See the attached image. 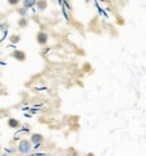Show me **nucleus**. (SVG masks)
<instances>
[{
    "label": "nucleus",
    "instance_id": "nucleus-1",
    "mask_svg": "<svg viewBox=\"0 0 146 156\" xmlns=\"http://www.w3.org/2000/svg\"><path fill=\"white\" fill-rule=\"evenodd\" d=\"M31 149H32V144H31L30 140H27V139H23V140L19 141L18 151L20 152V154L27 155V154H30V152H31Z\"/></svg>",
    "mask_w": 146,
    "mask_h": 156
},
{
    "label": "nucleus",
    "instance_id": "nucleus-2",
    "mask_svg": "<svg viewBox=\"0 0 146 156\" xmlns=\"http://www.w3.org/2000/svg\"><path fill=\"white\" fill-rule=\"evenodd\" d=\"M43 140H44V137H43V135H40V133H32L31 139H30L31 144H34L35 147H40V144L43 143Z\"/></svg>",
    "mask_w": 146,
    "mask_h": 156
},
{
    "label": "nucleus",
    "instance_id": "nucleus-3",
    "mask_svg": "<svg viewBox=\"0 0 146 156\" xmlns=\"http://www.w3.org/2000/svg\"><path fill=\"white\" fill-rule=\"evenodd\" d=\"M36 42L40 46H44V44H47L48 42V34L44 31H39L36 34Z\"/></svg>",
    "mask_w": 146,
    "mask_h": 156
},
{
    "label": "nucleus",
    "instance_id": "nucleus-4",
    "mask_svg": "<svg viewBox=\"0 0 146 156\" xmlns=\"http://www.w3.org/2000/svg\"><path fill=\"white\" fill-rule=\"evenodd\" d=\"M12 58H15L16 61H19V62H24L25 61V58H27V55H25L24 51H22V50H15V51H12Z\"/></svg>",
    "mask_w": 146,
    "mask_h": 156
},
{
    "label": "nucleus",
    "instance_id": "nucleus-5",
    "mask_svg": "<svg viewBox=\"0 0 146 156\" xmlns=\"http://www.w3.org/2000/svg\"><path fill=\"white\" fill-rule=\"evenodd\" d=\"M47 5H48L47 0H36V7H38L39 11H46Z\"/></svg>",
    "mask_w": 146,
    "mask_h": 156
},
{
    "label": "nucleus",
    "instance_id": "nucleus-6",
    "mask_svg": "<svg viewBox=\"0 0 146 156\" xmlns=\"http://www.w3.org/2000/svg\"><path fill=\"white\" fill-rule=\"evenodd\" d=\"M7 125L9 126V128H12V129H16V128H19V126H20V121H19V120H16V119H8Z\"/></svg>",
    "mask_w": 146,
    "mask_h": 156
},
{
    "label": "nucleus",
    "instance_id": "nucleus-7",
    "mask_svg": "<svg viewBox=\"0 0 146 156\" xmlns=\"http://www.w3.org/2000/svg\"><path fill=\"white\" fill-rule=\"evenodd\" d=\"M36 5V0H23V7L24 8H32Z\"/></svg>",
    "mask_w": 146,
    "mask_h": 156
},
{
    "label": "nucleus",
    "instance_id": "nucleus-8",
    "mask_svg": "<svg viewBox=\"0 0 146 156\" xmlns=\"http://www.w3.org/2000/svg\"><path fill=\"white\" fill-rule=\"evenodd\" d=\"M18 26H19L20 28H25V27L28 26V19H27V18H20V19L18 20Z\"/></svg>",
    "mask_w": 146,
    "mask_h": 156
},
{
    "label": "nucleus",
    "instance_id": "nucleus-9",
    "mask_svg": "<svg viewBox=\"0 0 146 156\" xmlns=\"http://www.w3.org/2000/svg\"><path fill=\"white\" fill-rule=\"evenodd\" d=\"M18 11V14L22 16V18H27V12H28V9L27 8H24V7H20V8H18L16 9Z\"/></svg>",
    "mask_w": 146,
    "mask_h": 156
},
{
    "label": "nucleus",
    "instance_id": "nucleus-10",
    "mask_svg": "<svg viewBox=\"0 0 146 156\" xmlns=\"http://www.w3.org/2000/svg\"><path fill=\"white\" fill-rule=\"evenodd\" d=\"M9 41H11L12 43H19V42H20V35H11Z\"/></svg>",
    "mask_w": 146,
    "mask_h": 156
},
{
    "label": "nucleus",
    "instance_id": "nucleus-11",
    "mask_svg": "<svg viewBox=\"0 0 146 156\" xmlns=\"http://www.w3.org/2000/svg\"><path fill=\"white\" fill-rule=\"evenodd\" d=\"M7 3L9 5H18L20 3V0H7Z\"/></svg>",
    "mask_w": 146,
    "mask_h": 156
},
{
    "label": "nucleus",
    "instance_id": "nucleus-12",
    "mask_svg": "<svg viewBox=\"0 0 146 156\" xmlns=\"http://www.w3.org/2000/svg\"><path fill=\"white\" fill-rule=\"evenodd\" d=\"M0 156H8L7 154H0Z\"/></svg>",
    "mask_w": 146,
    "mask_h": 156
},
{
    "label": "nucleus",
    "instance_id": "nucleus-13",
    "mask_svg": "<svg viewBox=\"0 0 146 156\" xmlns=\"http://www.w3.org/2000/svg\"><path fill=\"white\" fill-rule=\"evenodd\" d=\"M0 28H3V24L2 23H0Z\"/></svg>",
    "mask_w": 146,
    "mask_h": 156
},
{
    "label": "nucleus",
    "instance_id": "nucleus-14",
    "mask_svg": "<svg viewBox=\"0 0 146 156\" xmlns=\"http://www.w3.org/2000/svg\"><path fill=\"white\" fill-rule=\"evenodd\" d=\"M0 149H2V147H0Z\"/></svg>",
    "mask_w": 146,
    "mask_h": 156
}]
</instances>
